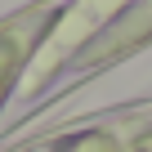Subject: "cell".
Wrapping results in <instances>:
<instances>
[{
  "instance_id": "obj_2",
  "label": "cell",
  "mask_w": 152,
  "mask_h": 152,
  "mask_svg": "<svg viewBox=\"0 0 152 152\" xmlns=\"http://www.w3.org/2000/svg\"><path fill=\"white\" fill-rule=\"evenodd\" d=\"M63 9V0H40V5H27L23 14L0 23V112L9 107V99L23 90L27 72L40 54V45L54 31V18Z\"/></svg>"
},
{
  "instance_id": "obj_1",
  "label": "cell",
  "mask_w": 152,
  "mask_h": 152,
  "mask_svg": "<svg viewBox=\"0 0 152 152\" xmlns=\"http://www.w3.org/2000/svg\"><path fill=\"white\" fill-rule=\"evenodd\" d=\"M18 152H152V103L107 107L90 121L63 125L58 134L23 143Z\"/></svg>"
},
{
  "instance_id": "obj_3",
  "label": "cell",
  "mask_w": 152,
  "mask_h": 152,
  "mask_svg": "<svg viewBox=\"0 0 152 152\" xmlns=\"http://www.w3.org/2000/svg\"><path fill=\"white\" fill-rule=\"evenodd\" d=\"M152 40V0H130V5L76 54L72 63H67V72H72V81L63 85V90H76L81 81H90V76H99L103 67H112L116 58H125V54H134L139 45H148Z\"/></svg>"
}]
</instances>
